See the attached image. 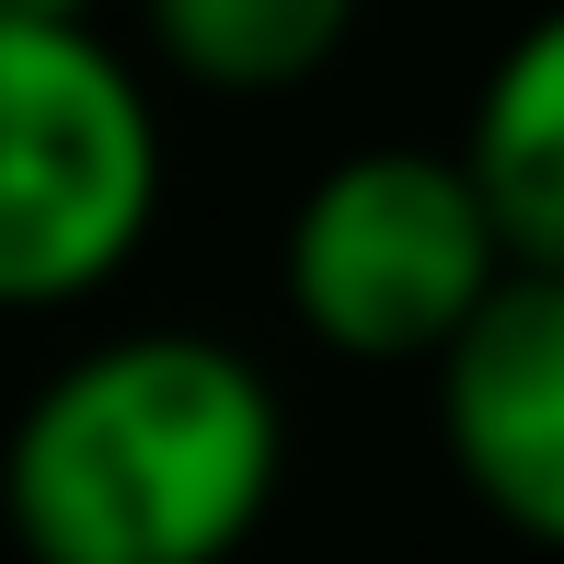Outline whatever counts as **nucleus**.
Instances as JSON below:
<instances>
[{
    "instance_id": "obj_1",
    "label": "nucleus",
    "mask_w": 564,
    "mask_h": 564,
    "mask_svg": "<svg viewBox=\"0 0 564 564\" xmlns=\"http://www.w3.org/2000/svg\"><path fill=\"white\" fill-rule=\"evenodd\" d=\"M289 484V403L219 335L82 346L0 438V519L23 564H230Z\"/></svg>"
},
{
    "instance_id": "obj_2",
    "label": "nucleus",
    "mask_w": 564,
    "mask_h": 564,
    "mask_svg": "<svg viewBox=\"0 0 564 564\" xmlns=\"http://www.w3.org/2000/svg\"><path fill=\"white\" fill-rule=\"evenodd\" d=\"M162 219V116L105 23H0V312H82Z\"/></svg>"
},
{
    "instance_id": "obj_3",
    "label": "nucleus",
    "mask_w": 564,
    "mask_h": 564,
    "mask_svg": "<svg viewBox=\"0 0 564 564\" xmlns=\"http://www.w3.org/2000/svg\"><path fill=\"white\" fill-rule=\"evenodd\" d=\"M276 276H289V312L312 346L357 357V369H426L519 265L496 253L449 150H346L289 208Z\"/></svg>"
},
{
    "instance_id": "obj_4",
    "label": "nucleus",
    "mask_w": 564,
    "mask_h": 564,
    "mask_svg": "<svg viewBox=\"0 0 564 564\" xmlns=\"http://www.w3.org/2000/svg\"><path fill=\"white\" fill-rule=\"evenodd\" d=\"M438 449L460 496L507 542L564 530V276H507L460 335L426 357Z\"/></svg>"
},
{
    "instance_id": "obj_5",
    "label": "nucleus",
    "mask_w": 564,
    "mask_h": 564,
    "mask_svg": "<svg viewBox=\"0 0 564 564\" xmlns=\"http://www.w3.org/2000/svg\"><path fill=\"white\" fill-rule=\"evenodd\" d=\"M449 173L473 185L484 230L519 276H564V35L553 23H519V46L484 69Z\"/></svg>"
},
{
    "instance_id": "obj_6",
    "label": "nucleus",
    "mask_w": 564,
    "mask_h": 564,
    "mask_svg": "<svg viewBox=\"0 0 564 564\" xmlns=\"http://www.w3.org/2000/svg\"><path fill=\"white\" fill-rule=\"evenodd\" d=\"M150 46L185 93H219V105H265V93H300L346 58L357 12L369 0H139Z\"/></svg>"
},
{
    "instance_id": "obj_7",
    "label": "nucleus",
    "mask_w": 564,
    "mask_h": 564,
    "mask_svg": "<svg viewBox=\"0 0 564 564\" xmlns=\"http://www.w3.org/2000/svg\"><path fill=\"white\" fill-rule=\"evenodd\" d=\"M105 0H0V23H93Z\"/></svg>"
}]
</instances>
